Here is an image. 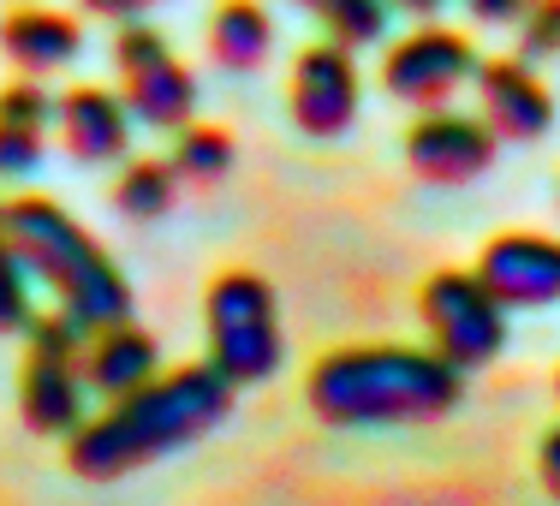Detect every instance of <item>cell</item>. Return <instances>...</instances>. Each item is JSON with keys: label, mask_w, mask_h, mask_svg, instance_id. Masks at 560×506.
I'll use <instances>...</instances> for the list:
<instances>
[{"label": "cell", "mask_w": 560, "mask_h": 506, "mask_svg": "<svg viewBox=\"0 0 560 506\" xmlns=\"http://www.w3.org/2000/svg\"><path fill=\"white\" fill-rule=\"evenodd\" d=\"M537 476H542V489L560 501V423L542 435V447H537Z\"/></svg>", "instance_id": "cb8c5ba5"}, {"label": "cell", "mask_w": 560, "mask_h": 506, "mask_svg": "<svg viewBox=\"0 0 560 506\" xmlns=\"http://www.w3.org/2000/svg\"><path fill=\"white\" fill-rule=\"evenodd\" d=\"M555 399H560V369H555Z\"/></svg>", "instance_id": "4316f807"}, {"label": "cell", "mask_w": 560, "mask_h": 506, "mask_svg": "<svg viewBox=\"0 0 560 506\" xmlns=\"http://www.w3.org/2000/svg\"><path fill=\"white\" fill-rule=\"evenodd\" d=\"M275 55V19L262 0H215L209 12V60L221 72H257Z\"/></svg>", "instance_id": "e0dca14e"}, {"label": "cell", "mask_w": 560, "mask_h": 506, "mask_svg": "<svg viewBox=\"0 0 560 506\" xmlns=\"http://www.w3.org/2000/svg\"><path fill=\"white\" fill-rule=\"evenodd\" d=\"M477 114L483 126L506 143H537L555 131V96L537 72H530L525 55H501L477 66Z\"/></svg>", "instance_id": "8fae6325"}, {"label": "cell", "mask_w": 560, "mask_h": 506, "mask_svg": "<svg viewBox=\"0 0 560 506\" xmlns=\"http://www.w3.org/2000/svg\"><path fill=\"white\" fill-rule=\"evenodd\" d=\"M465 369L435 345H346L311 364L304 399L335 429L370 423H435L459 405Z\"/></svg>", "instance_id": "7a4b0ae2"}, {"label": "cell", "mask_w": 560, "mask_h": 506, "mask_svg": "<svg viewBox=\"0 0 560 506\" xmlns=\"http://www.w3.org/2000/svg\"><path fill=\"white\" fill-rule=\"evenodd\" d=\"M0 55L24 78H55L84 55V24L60 7H12L0 19Z\"/></svg>", "instance_id": "5bb4252c"}, {"label": "cell", "mask_w": 560, "mask_h": 506, "mask_svg": "<svg viewBox=\"0 0 560 506\" xmlns=\"http://www.w3.org/2000/svg\"><path fill=\"white\" fill-rule=\"evenodd\" d=\"M7 233L19 245V262L31 281L55 292V304L72 316L84 334L131 316V281L119 274V262L90 238V226H78L55 197H12L7 203Z\"/></svg>", "instance_id": "3957f363"}, {"label": "cell", "mask_w": 560, "mask_h": 506, "mask_svg": "<svg viewBox=\"0 0 560 506\" xmlns=\"http://www.w3.org/2000/svg\"><path fill=\"white\" fill-rule=\"evenodd\" d=\"M203 340H209V364L233 388L269 381L280 369V352H287L275 286L250 269H221L203 292Z\"/></svg>", "instance_id": "277c9868"}, {"label": "cell", "mask_w": 560, "mask_h": 506, "mask_svg": "<svg viewBox=\"0 0 560 506\" xmlns=\"http://www.w3.org/2000/svg\"><path fill=\"white\" fill-rule=\"evenodd\" d=\"M292 7H304L311 19H323V31L335 36L346 48H370L388 36V12L394 0H292Z\"/></svg>", "instance_id": "ffe728a7"}, {"label": "cell", "mask_w": 560, "mask_h": 506, "mask_svg": "<svg viewBox=\"0 0 560 506\" xmlns=\"http://www.w3.org/2000/svg\"><path fill=\"white\" fill-rule=\"evenodd\" d=\"M477 274L489 281V292L506 310H542L560 304V238L542 233H501L483 245Z\"/></svg>", "instance_id": "7c38bea8"}, {"label": "cell", "mask_w": 560, "mask_h": 506, "mask_svg": "<svg viewBox=\"0 0 560 506\" xmlns=\"http://www.w3.org/2000/svg\"><path fill=\"white\" fill-rule=\"evenodd\" d=\"M399 12H411V19H435V12L447 7V0H394Z\"/></svg>", "instance_id": "484cf974"}, {"label": "cell", "mask_w": 560, "mask_h": 506, "mask_svg": "<svg viewBox=\"0 0 560 506\" xmlns=\"http://www.w3.org/2000/svg\"><path fill=\"white\" fill-rule=\"evenodd\" d=\"M55 131H60V143H66L72 162L108 167V162H126V150H131V108H126L119 90L72 84L55 102Z\"/></svg>", "instance_id": "4fadbf2b"}, {"label": "cell", "mask_w": 560, "mask_h": 506, "mask_svg": "<svg viewBox=\"0 0 560 506\" xmlns=\"http://www.w3.org/2000/svg\"><path fill=\"white\" fill-rule=\"evenodd\" d=\"M31 316V274L19 262V245L7 233V203H0V334H24Z\"/></svg>", "instance_id": "44dd1931"}, {"label": "cell", "mask_w": 560, "mask_h": 506, "mask_svg": "<svg viewBox=\"0 0 560 506\" xmlns=\"http://www.w3.org/2000/svg\"><path fill=\"white\" fill-rule=\"evenodd\" d=\"M167 167L179 173L185 185H221L226 173H233V138H226L221 126H191V119H185V126L173 131Z\"/></svg>", "instance_id": "d6986e66"}, {"label": "cell", "mask_w": 560, "mask_h": 506, "mask_svg": "<svg viewBox=\"0 0 560 506\" xmlns=\"http://www.w3.org/2000/svg\"><path fill=\"white\" fill-rule=\"evenodd\" d=\"M19 369V411L31 435H72L84 423V328L66 310L31 316Z\"/></svg>", "instance_id": "5b68a950"}, {"label": "cell", "mask_w": 560, "mask_h": 506, "mask_svg": "<svg viewBox=\"0 0 560 506\" xmlns=\"http://www.w3.org/2000/svg\"><path fill=\"white\" fill-rule=\"evenodd\" d=\"M114 72H119V96H126L131 119L155 131H179L197 114V72L173 55V43L155 24L126 19L114 31Z\"/></svg>", "instance_id": "52a82bcc"}, {"label": "cell", "mask_w": 560, "mask_h": 506, "mask_svg": "<svg viewBox=\"0 0 560 506\" xmlns=\"http://www.w3.org/2000/svg\"><path fill=\"white\" fill-rule=\"evenodd\" d=\"M358 102H364V78H358L352 48L335 36L299 48L287 78V114L304 138H346L358 119Z\"/></svg>", "instance_id": "9c48e42d"}, {"label": "cell", "mask_w": 560, "mask_h": 506, "mask_svg": "<svg viewBox=\"0 0 560 506\" xmlns=\"http://www.w3.org/2000/svg\"><path fill=\"white\" fill-rule=\"evenodd\" d=\"M233 381L215 364H185V369H155L143 388L102 399L96 417H84L66 435V464L84 483H114L143 464L167 459V452L203 442L233 417Z\"/></svg>", "instance_id": "6da1fadb"}, {"label": "cell", "mask_w": 560, "mask_h": 506, "mask_svg": "<svg viewBox=\"0 0 560 506\" xmlns=\"http://www.w3.org/2000/svg\"><path fill=\"white\" fill-rule=\"evenodd\" d=\"M518 55L525 60H555L560 55V0H530L518 12Z\"/></svg>", "instance_id": "7402d4cb"}, {"label": "cell", "mask_w": 560, "mask_h": 506, "mask_svg": "<svg viewBox=\"0 0 560 506\" xmlns=\"http://www.w3.org/2000/svg\"><path fill=\"white\" fill-rule=\"evenodd\" d=\"M78 7H84L90 19H114V24H126V19H143L150 7H162V0H78Z\"/></svg>", "instance_id": "603a6c76"}, {"label": "cell", "mask_w": 560, "mask_h": 506, "mask_svg": "<svg viewBox=\"0 0 560 506\" xmlns=\"http://www.w3.org/2000/svg\"><path fill=\"white\" fill-rule=\"evenodd\" d=\"M418 316H423V334H430V345L447 357V364L459 369H483L501 357L506 345V304L489 292L483 274L471 269H442L430 274L418 292Z\"/></svg>", "instance_id": "8992f818"}, {"label": "cell", "mask_w": 560, "mask_h": 506, "mask_svg": "<svg viewBox=\"0 0 560 506\" xmlns=\"http://www.w3.org/2000/svg\"><path fill=\"white\" fill-rule=\"evenodd\" d=\"M55 126V96L43 90V78H12L0 90V179H24L43 167V138Z\"/></svg>", "instance_id": "2e32d148"}, {"label": "cell", "mask_w": 560, "mask_h": 506, "mask_svg": "<svg viewBox=\"0 0 560 506\" xmlns=\"http://www.w3.org/2000/svg\"><path fill=\"white\" fill-rule=\"evenodd\" d=\"M155 369H162V345H155L150 328L131 322V316L96 328V334L84 340V388L96 399H119V393L143 388Z\"/></svg>", "instance_id": "9a60e30c"}, {"label": "cell", "mask_w": 560, "mask_h": 506, "mask_svg": "<svg viewBox=\"0 0 560 506\" xmlns=\"http://www.w3.org/2000/svg\"><path fill=\"white\" fill-rule=\"evenodd\" d=\"M495 131L483 126V114H453V108H423L406 131V167L423 185H471L483 179L495 162Z\"/></svg>", "instance_id": "30bf717a"}, {"label": "cell", "mask_w": 560, "mask_h": 506, "mask_svg": "<svg viewBox=\"0 0 560 506\" xmlns=\"http://www.w3.org/2000/svg\"><path fill=\"white\" fill-rule=\"evenodd\" d=\"M471 7L477 24H518V12L530 7V0H465Z\"/></svg>", "instance_id": "d4e9b609"}, {"label": "cell", "mask_w": 560, "mask_h": 506, "mask_svg": "<svg viewBox=\"0 0 560 506\" xmlns=\"http://www.w3.org/2000/svg\"><path fill=\"white\" fill-rule=\"evenodd\" d=\"M173 197H179V173H173L167 162H150V155L126 162L119 179H114V209L126 221H162L173 209Z\"/></svg>", "instance_id": "ac0fdd59"}, {"label": "cell", "mask_w": 560, "mask_h": 506, "mask_svg": "<svg viewBox=\"0 0 560 506\" xmlns=\"http://www.w3.org/2000/svg\"><path fill=\"white\" fill-rule=\"evenodd\" d=\"M477 48L465 43L459 31H447V24H418L411 36H399V43L382 55V90H388L394 102H406V108H447L453 96H459L465 84L477 78Z\"/></svg>", "instance_id": "ba28073f"}]
</instances>
